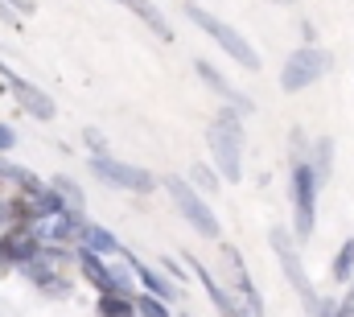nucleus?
Instances as JSON below:
<instances>
[{
  "label": "nucleus",
  "instance_id": "f257e3e1",
  "mask_svg": "<svg viewBox=\"0 0 354 317\" xmlns=\"http://www.w3.org/2000/svg\"><path fill=\"white\" fill-rule=\"evenodd\" d=\"M206 145H210V153H214L218 173L235 185V181L243 177V124H239V111H235V107H223V111L210 120Z\"/></svg>",
  "mask_w": 354,
  "mask_h": 317
},
{
  "label": "nucleus",
  "instance_id": "f03ea898",
  "mask_svg": "<svg viewBox=\"0 0 354 317\" xmlns=\"http://www.w3.org/2000/svg\"><path fill=\"white\" fill-rule=\"evenodd\" d=\"M185 17H189L218 50H227V58H235L243 71H260V54H256V46H252L239 29H231L227 21H218L214 12H206V8H198V4H185Z\"/></svg>",
  "mask_w": 354,
  "mask_h": 317
},
{
  "label": "nucleus",
  "instance_id": "7ed1b4c3",
  "mask_svg": "<svg viewBox=\"0 0 354 317\" xmlns=\"http://www.w3.org/2000/svg\"><path fill=\"white\" fill-rule=\"evenodd\" d=\"M223 289L231 293V305H235V317H264V301H260V293H256V284H252V276H248V264H243V255H239V247H223Z\"/></svg>",
  "mask_w": 354,
  "mask_h": 317
},
{
  "label": "nucleus",
  "instance_id": "20e7f679",
  "mask_svg": "<svg viewBox=\"0 0 354 317\" xmlns=\"http://www.w3.org/2000/svg\"><path fill=\"white\" fill-rule=\"evenodd\" d=\"M317 227V177L309 157L292 161V231L297 239H309Z\"/></svg>",
  "mask_w": 354,
  "mask_h": 317
},
{
  "label": "nucleus",
  "instance_id": "39448f33",
  "mask_svg": "<svg viewBox=\"0 0 354 317\" xmlns=\"http://www.w3.org/2000/svg\"><path fill=\"white\" fill-rule=\"evenodd\" d=\"M272 251H276V260H280V268H284V276H288V284L297 289V297H301V305H305V314L313 317L322 309V297H317V289L309 284V276H305V264H301V251H297V243L288 239L284 227H272Z\"/></svg>",
  "mask_w": 354,
  "mask_h": 317
},
{
  "label": "nucleus",
  "instance_id": "423d86ee",
  "mask_svg": "<svg viewBox=\"0 0 354 317\" xmlns=\"http://www.w3.org/2000/svg\"><path fill=\"white\" fill-rule=\"evenodd\" d=\"M165 190H169L174 206L181 210V219H185V223H189V227H194L198 235H202V239H218V231H223V227H218L214 210L206 206V198H202V194H198V190H194V185H189L185 177L169 173V177H165Z\"/></svg>",
  "mask_w": 354,
  "mask_h": 317
},
{
  "label": "nucleus",
  "instance_id": "0eeeda50",
  "mask_svg": "<svg viewBox=\"0 0 354 317\" xmlns=\"http://www.w3.org/2000/svg\"><path fill=\"white\" fill-rule=\"evenodd\" d=\"M21 272L50 297H66L71 293V280H66V251L62 247H41L33 260L21 264Z\"/></svg>",
  "mask_w": 354,
  "mask_h": 317
},
{
  "label": "nucleus",
  "instance_id": "6e6552de",
  "mask_svg": "<svg viewBox=\"0 0 354 317\" xmlns=\"http://www.w3.org/2000/svg\"><path fill=\"white\" fill-rule=\"evenodd\" d=\"M330 66H334V58H330L326 50H317V46H301V50L284 62V71H280V87H284L288 95H297V91L313 87L317 79H326Z\"/></svg>",
  "mask_w": 354,
  "mask_h": 317
},
{
  "label": "nucleus",
  "instance_id": "1a4fd4ad",
  "mask_svg": "<svg viewBox=\"0 0 354 317\" xmlns=\"http://www.w3.org/2000/svg\"><path fill=\"white\" fill-rule=\"evenodd\" d=\"M91 173L103 181V185H115V190H132V194H149L157 190V177L140 165H124V161L111 157H91Z\"/></svg>",
  "mask_w": 354,
  "mask_h": 317
},
{
  "label": "nucleus",
  "instance_id": "9d476101",
  "mask_svg": "<svg viewBox=\"0 0 354 317\" xmlns=\"http://www.w3.org/2000/svg\"><path fill=\"white\" fill-rule=\"evenodd\" d=\"M29 231L37 235L41 247H66V243H75V239H79L83 219H75V215H66V210L58 206V210H50V215L33 219V223H29Z\"/></svg>",
  "mask_w": 354,
  "mask_h": 317
},
{
  "label": "nucleus",
  "instance_id": "9b49d317",
  "mask_svg": "<svg viewBox=\"0 0 354 317\" xmlns=\"http://www.w3.org/2000/svg\"><path fill=\"white\" fill-rule=\"evenodd\" d=\"M8 87H12V95L21 99V107L33 116V120H54L58 116V107H54V99L41 91V87H33V82H25L17 71H12V79H8Z\"/></svg>",
  "mask_w": 354,
  "mask_h": 317
},
{
  "label": "nucleus",
  "instance_id": "f8f14e48",
  "mask_svg": "<svg viewBox=\"0 0 354 317\" xmlns=\"http://www.w3.org/2000/svg\"><path fill=\"white\" fill-rule=\"evenodd\" d=\"M194 71H198V79L206 82V87H210L218 99H227V107H235V111H243V116H248V111H256V103H252V99H248L239 87H231V82L223 79V75H218L210 62H194Z\"/></svg>",
  "mask_w": 354,
  "mask_h": 317
},
{
  "label": "nucleus",
  "instance_id": "ddd939ff",
  "mask_svg": "<svg viewBox=\"0 0 354 317\" xmlns=\"http://www.w3.org/2000/svg\"><path fill=\"white\" fill-rule=\"evenodd\" d=\"M41 190V181L29 173V169H17V165H0V206H12L21 202L25 194Z\"/></svg>",
  "mask_w": 354,
  "mask_h": 317
},
{
  "label": "nucleus",
  "instance_id": "4468645a",
  "mask_svg": "<svg viewBox=\"0 0 354 317\" xmlns=\"http://www.w3.org/2000/svg\"><path fill=\"white\" fill-rule=\"evenodd\" d=\"M124 260H128V268L136 272V280L145 284V293H149V297H157V301H165V305H169V301L177 297V284H169V280H165L161 272H153L149 264H140L132 251H124Z\"/></svg>",
  "mask_w": 354,
  "mask_h": 317
},
{
  "label": "nucleus",
  "instance_id": "2eb2a0df",
  "mask_svg": "<svg viewBox=\"0 0 354 317\" xmlns=\"http://www.w3.org/2000/svg\"><path fill=\"white\" fill-rule=\"evenodd\" d=\"M79 243H83V251H95V255H124L120 239L111 235L107 227H99V223H83V231H79Z\"/></svg>",
  "mask_w": 354,
  "mask_h": 317
},
{
  "label": "nucleus",
  "instance_id": "dca6fc26",
  "mask_svg": "<svg viewBox=\"0 0 354 317\" xmlns=\"http://www.w3.org/2000/svg\"><path fill=\"white\" fill-rule=\"evenodd\" d=\"M50 190H54V198H58V206H62L66 215L83 219V210H87V198H83V190H79L71 177H54V181H50Z\"/></svg>",
  "mask_w": 354,
  "mask_h": 317
},
{
  "label": "nucleus",
  "instance_id": "f3484780",
  "mask_svg": "<svg viewBox=\"0 0 354 317\" xmlns=\"http://www.w3.org/2000/svg\"><path fill=\"white\" fill-rule=\"evenodd\" d=\"M128 8H132V12H136V17H140L157 37H161V42H174V25L165 21V12H161L153 0H128Z\"/></svg>",
  "mask_w": 354,
  "mask_h": 317
},
{
  "label": "nucleus",
  "instance_id": "a211bd4d",
  "mask_svg": "<svg viewBox=\"0 0 354 317\" xmlns=\"http://www.w3.org/2000/svg\"><path fill=\"white\" fill-rule=\"evenodd\" d=\"M330 157H334V141L330 136H322L317 145H313V157H309V165H313V177H317V185L330 177Z\"/></svg>",
  "mask_w": 354,
  "mask_h": 317
},
{
  "label": "nucleus",
  "instance_id": "6ab92c4d",
  "mask_svg": "<svg viewBox=\"0 0 354 317\" xmlns=\"http://www.w3.org/2000/svg\"><path fill=\"white\" fill-rule=\"evenodd\" d=\"M99 317H132V297H120V293H103L99 305H95Z\"/></svg>",
  "mask_w": 354,
  "mask_h": 317
},
{
  "label": "nucleus",
  "instance_id": "aec40b11",
  "mask_svg": "<svg viewBox=\"0 0 354 317\" xmlns=\"http://www.w3.org/2000/svg\"><path fill=\"white\" fill-rule=\"evenodd\" d=\"M132 317H169V305L149 293H132Z\"/></svg>",
  "mask_w": 354,
  "mask_h": 317
},
{
  "label": "nucleus",
  "instance_id": "412c9836",
  "mask_svg": "<svg viewBox=\"0 0 354 317\" xmlns=\"http://www.w3.org/2000/svg\"><path fill=\"white\" fill-rule=\"evenodd\" d=\"M334 280H354V239H346L334 255V268H330Z\"/></svg>",
  "mask_w": 354,
  "mask_h": 317
},
{
  "label": "nucleus",
  "instance_id": "4be33fe9",
  "mask_svg": "<svg viewBox=\"0 0 354 317\" xmlns=\"http://www.w3.org/2000/svg\"><path fill=\"white\" fill-rule=\"evenodd\" d=\"M189 185H198V190H206V194H214L218 190V177L206 169V165H194V173H189Z\"/></svg>",
  "mask_w": 354,
  "mask_h": 317
},
{
  "label": "nucleus",
  "instance_id": "5701e85b",
  "mask_svg": "<svg viewBox=\"0 0 354 317\" xmlns=\"http://www.w3.org/2000/svg\"><path fill=\"white\" fill-rule=\"evenodd\" d=\"M83 141H87L91 157H107V145H103V136H99L95 128H87V132H83Z\"/></svg>",
  "mask_w": 354,
  "mask_h": 317
},
{
  "label": "nucleus",
  "instance_id": "b1692460",
  "mask_svg": "<svg viewBox=\"0 0 354 317\" xmlns=\"http://www.w3.org/2000/svg\"><path fill=\"white\" fill-rule=\"evenodd\" d=\"M338 317H354V280H351V289H346V297L338 301Z\"/></svg>",
  "mask_w": 354,
  "mask_h": 317
},
{
  "label": "nucleus",
  "instance_id": "393cba45",
  "mask_svg": "<svg viewBox=\"0 0 354 317\" xmlns=\"http://www.w3.org/2000/svg\"><path fill=\"white\" fill-rule=\"evenodd\" d=\"M12 145H17V132H12L8 124H0V153H8Z\"/></svg>",
  "mask_w": 354,
  "mask_h": 317
},
{
  "label": "nucleus",
  "instance_id": "a878e982",
  "mask_svg": "<svg viewBox=\"0 0 354 317\" xmlns=\"http://www.w3.org/2000/svg\"><path fill=\"white\" fill-rule=\"evenodd\" d=\"M12 264H17V260H12V255H8V247H4V243H0V276H4V272H8V268H12Z\"/></svg>",
  "mask_w": 354,
  "mask_h": 317
},
{
  "label": "nucleus",
  "instance_id": "bb28decb",
  "mask_svg": "<svg viewBox=\"0 0 354 317\" xmlns=\"http://www.w3.org/2000/svg\"><path fill=\"white\" fill-rule=\"evenodd\" d=\"M272 4H292V0H272Z\"/></svg>",
  "mask_w": 354,
  "mask_h": 317
},
{
  "label": "nucleus",
  "instance_id": "cd10ccee",
  "mask_svg": "<svg viewBox=\"0 0 354 317\" xmlns=\"http://www.w3.org/2000/svg\"><path fill=\"white\" fill-rule=\"evenodd\" d=\"M115 4H128V0H115Z\"/></svg>",
  "mask_w": 354,
  "mask_h": 317
},
{
  "label": "nucleus",
  "instance_id": "c85d7f7f",
  "mask_svg": "<svg viewBox=\"0 0 354 317\" xmlns=\"http://www.w3.org/2000/svg\"><path fill=\"white\" fill-rule=\"evenodd\" d=\"M0 219H4V206H0Z\"/></svg>",
  "mask_w": 354,
  "mask_h": 317
}]
</instances>
